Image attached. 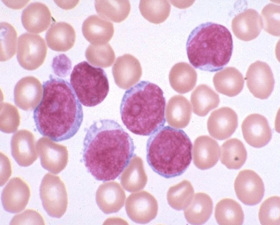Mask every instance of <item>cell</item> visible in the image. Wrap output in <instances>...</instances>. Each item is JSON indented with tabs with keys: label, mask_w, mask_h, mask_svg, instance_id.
<instances>
[{
	"label": "cell",
	"mask_w": 280,
	"mask_h": 225,
	"mask_svg": "<svg viewBox=\"0 0 280 225\" xmlns=\"http://www.w3.org/2000/svg\"><path fill=\"white\" fill-rule=\"evenodd\" d=\"M135 146L129 134L117 121L102 119L88 129L83 142L85 165L99 180H114L134 156Z\"/></svg>",
	"instance_id": "obj_1"
},
{
	"label": "cell",
	"mask_w": 280,
	"mask_h": 225,
	"mask_svg": "<svg viewBox=\"0 0 280 225\" xmlns=\"http://www.w3.org/2000/svg\"><path fill=\"white\" fill-rule=\"evenodd\" d=\"M43 94L33 118L43 136L56 142L68 139L78 131L83 114L82 106L70 84L50 77L43 85Z\"/></svg>",
	"instance_id": "obj_2"
},
{
	"label": "cell",
	"mask_w": 280,
	"mask_h": 225,
	"mask_svg": "<svg viewBox=\"0 0 280 225\" xmlns=\"http://www.w3.org/2000/svg\"><path fill=\"white\" fill-rule=\"evenodd\" d=\"M166 104L160 87L148 81H141L123 95L120 106L122 121L132 133L150 135L165 124Z\"/></svg>",
	"instance_id": "obj_3"
},
{
	"label": "cell",
	"mask_w": 280,
	"mask_h": 225,
	"mask_svg": "<svg viewBox=\"0 0 280 225\" xmlns=\"http://www.w3.org/2000/svg\"><path fill=\"white\" fill-rule=\"evenodd\" d=\"M192 147L190 140L183 130L163 126L148 139L147 161L154 172L165 178L178 176L191 163Z\"/></svg>",
	"instance_id": "obj_4"
},
{
	"label": "cell",
	"mask_w": 280,
	"mask_h": 225,
	"mask_svg": "<svg viewBox=\"0 0 280 225\" xmlns=\"http://www.w3.org/2000/svg\"><path fill=\"white\" fill-rule=\"evenodd\" d=\"M233 49L232 35L225 26L212 22L202 23L191 32L186 43L190 64L203 71L215 72L228 64Z\"/></svg>",
	"instance_id": "obj_5"
},
{
	"label": "cell",
	"mask_w": 280,
	"mask_h": 225,
	"mask_svg": "<svg viewBox=\"0 0 280 225\" xmlns=\"http://www.w3.org/2000/svg\"><path fill=\"white\" fill-rule=\"evenodd\" d=\"M70 83L80 102L87 107L94 106L106 98L109 84L104 71L83 61L75 65Z\"/></svg>",
	"instance_id": "obj_6"
},
{
	"label": "cell",
	"mask_w": 280,
	"mask_h": 225,
	"mask_svg": "<svg viewBox=\"0 0 280 225\" xmlns=\"http://www.w3.org/2000/svg\"><path fill=\"white\" fill-rule=\"evenodd\" d=\"M40 196L43 207L49 216L59 218L65 214L68 204L67 193L58 176L50 173L45 175L40 187Z\"/></svg>",
	"instance_id": "obj_7"
},
{
	"label": "cell",
	"mask_w": 280,
	"mask_h": 225,
	"mask_svg": "<svg viewBox=\"0 0 280 225\" xmlns=\"http://www.w3.org/2000/svg\"><path fill=\"white\" fill-rule=\"evenodd\" d=\"M47 47L39 35L25 33L18 38L17 58L20 65L29 71L36 69L43 63Z\"/></svg>",
	"instance_id": "obj_8"
},
{
	"label": "cell",
	"mask_w": 280,
	"mask_h": 225,
	"mask_svg": "<svg viewBox=\"0 0 280 225\" xmlns=\"http://www.w3.org/2000/svg\"><path fill=\"white\" fill-rule=\"evenodd\" d=\"M234 186L238 198L246 205L257 204L264 195L265 188L262 180L252 170L247 169L240 171Z\"/></svg>",
	"instance_id": "obj_9"
},
{
	"label": "cell",
	"mask_w": 280,
	"mask_h": 225,
	"mask_svg": "<svg viewBox=\"0 0 280 225\" xmlns=\"http://www.w3.org/2000/svg\"><path fill=\"white\" fill-rule=\"evenodd\" d=\"M248 88L256 97L268 98L274 88L275 81L272 70L266 63L259 60L252 64L246 74Z\"/></svg>",
	"instance_id": "obj_10"
},
{
	"label": "cell",
	"mask_w": 280,
	"mask_h": 225,
	"mask_svg": "<svg viewBox=\"0 0 280 225\" xmlns=\"http://www.w3.org/2000/svg\"><path fill=\"white\" fill-rule=\"evenodd\" d=\"M125 209L132 220L137 223L146 224L156 217L158 204L152 195L143 191L129 196L126 202Z\"/></svg>",
	"instance_id": "obj_11"
},
{
	"label": "cell",
	"mask_w": 280,
	"mask_h": 225,
	"mask_svg": "<svg viewBox=\"0 0 280 225\" xmlns=\"http://www.w3.org/2000/svg\"><path fill=\"white\" fill-rule=\"evenodd\" d=\"M37 147L41 164L44 169L57 174L65 168L68 160V151L65 146L48 138L42 137L37 141Z\"/></svg>",
	"instance_id": "obj_12"
},
{
	"label": "cell",
	"mask_w": 280,
	"mask_h": 225,
	"mask_svg": "<svg viewBox=\"0 0 280 225\" xmlns=\"http://www.w3.org/2000/svg\"><path fill=\"white\" fill-rule=\"evenodd\" d=\"M243 138L250 145L261 148L266 145L272 137V131L268 121L264 116L257 113L250 114L242 122Z\"/></svg>",
	"instance_id": "obj_13"
},
{
	"label": "cell",
	"mask_w": 280,
	"mask_h": 225,
	"mask_svg": "<svg viewBox=\"0 0 280 225\" xmlns=\"http://www.w3.org/2000/svg\"><path fill=\"white\" fill-rule=\"evenodd\" d=\"M112 73L116 85L125 90L139 80L142 69L137 58L131 54H126L117 58L112 68Z\"/></svg>",
	"instance_id": "obj_14"
},
{
	"label": "cell",
	"mask_w": 280,
	"mask_h": 225,
	"mask_svg": "<svg viewBox=\"0 0 280 225\" xmlns=\"http://www.w3.org/2000/svg\"><path fill=\"white\" fill-rule=\"evenodd\" d=\"M30 195L29 187L24 181L19 177L12 178L2 193L1 200L4 209L12 213L21 212L26 208Z\"/></svg>",
	"instance_id": "obj_15"
},
{
	"label": "cell",
	"mask_w": 280,
	"mask_h": 225,
	"mask_svg": "<svg viewBox=\"0 0 280 225\" xmlns=\"http://www.w3.org/2000/svg\"><path fill=\"white\" fill-rule=\"evenodd\" d=\"M238 117L232 108L222 107L213 111L207 122L208 131L212 137L223 140L230 137L238 126Z\"/></svg>",
	"instance_id": "obj_16"
},
{
	"label": "cell",
	"mask_w": 280,
	"mask_h": 225,
	"mask_svg": "<svg viewBox=\"0 0 280 225\" xmlns=\"http://www.w3.org/2000/svg\"><path fill=\"white\" fill-rule=\"evenodd\" d=\"M42 93V84L37 79L31 76L23 78L14 87L15 103L23 110H32L39 103Z\"/></svg>",
	"instance_id": "obj_17"
},
{
	"label": "cell",
	"mask_w": 280,
	"mask_h": 225,
	"mask_svg": "<svg viewBox=\"0 0 280 225\" xmlns=\"http://www.w3.org/2000/svg\"><path fill=\"white\" fill-rule=\"evenodd\" d=\"M34 136L30 131L19 130L12 136L11 141V154L20 166L27 167L38 157Z\"/></svg>",
	"instance_id": "obj_18"
},
{
	"label": "cell",
	"mask_w": 280,
	"mask_h": 225,
	"mask_svg": "<svg viewBox=\"0 0 280 225\" xmlns=\"http://www.w3.org/2000/svg\"><path fill=\"white\" fill-rule=\"evenodd\" d=\"M233 32L239 39L249 41L256 38L263 28L261 16L254 9H248L234 18L232 21Z\"/></svg>",
	"instance_id": "obj_19"
},
{
	"label": "cell",
	"mask_w": 280,
	"mask_h": 225,
	"mask_svg": "<svg viewBox=\"0 0 280 225\" xmlns=\"http://www.w3.org/2000/svg\"><path fill=\"white\" fill-rule=\"evenodd\" d=\"M126 199L124 190L116 182L105 183L97 189L96 196L97 204L105 213L118 212L124 205Z\"/></svg>",
	"instance_id": "obj_20"
},
{
	"label": "cell",
	"mask_w": 280,
	"mask_h": 225,
	"mask_svg": "<svg viewBox=\"0 0 280 225\" xmlns=\"http://www.w3.org/2000/svg\"><path fill=\"white\" fill-rule=\"evenodd\" d=\"M219 147L217 142L207 135L198 137L193 148V163L198 168L205 170L210 168L217 162Z\"/></svg>",
	"instance_id": "obj_21"
},
{
	"label": "cell",
	"mask_w": 280,
	"mask_h": 225,
	"mask_svg": "<svg viewBox=\"0 0 280 225\" xmlns=\"http://www.w3.org/2000/svg\"><path fill=\"white\" fill-rule=\"evenodd\" d=\"M21 21L24 27L28 32L40 33L46 30L50 26L51 21V13L45 4L32 3L23 10Z\"/></svg>",
	"instance_id": "obj_22"
},
{
	"label": "cell",
	"mask_w": 280,
	"mask_h": 225,
	"mask_svg": "<svg viewBox=\"0 0 280 225\" xmlns=\"http://www.w3.org/2000/svg\"><path fill=\"white\" fill-rule=\"evenodd\" d=\"M82 31L84 37L91 44H102L108 43L111 39L114 28L111 22L94 14L84 21Z\"/></svg>",
	"instance_id": "obj_23"
},
{
	"label": "cell",
	"mask_w": 280,
	"mask_h": 225,
	"mask_svg": "<svg viewBox=\"0 0 280 225\" xmlns=\"http://www.w3.org/2000/svg\"><path fill=\"white\" fill-rule=\"evenodd\" d=\"M45 38L48 47L51 49L65 52L73 47L76 34L73 28L69 24L58 22L51 25L46 33Z\"/></svg>",
	"instance_id": "obj_24"
},
{
	"label": "cell",
	"mask_w": 280,
	"mask_h": 225,
	"mask_svg": "<svg viewBox=\"0 0 280 225\" xmlns=\"http://www.w3.org/2000/svg\"><path fill=\"white\" fill-rule=\"evenodd\" d=\"M213 82L218 92L229 97L235 96L240 93L244 84L242 74L232 67H226L216 73Z\"/></svg>",
	"instance_id": "obj_25"
},
{
	"label": "cell",
	"mask_w": 280,
	"mask_h": 225,
	"mask_svg": "<svg viewBox=\"0 0 280 225\" xmlns=\"http://www.w3.org/2000/svg\"><path fill=\"white\" fill-rule=\"evenodd\" d=\"M213 203L209 196L199 192L193 196L190 203L185 209V218L190 224L201 225L206 222L212 213Z\"/></svg>",
	"instance_id": "obj_26"
},
{
	"label": "cell",
	"mask_w": 280,
	"mask_h": 225,
	"mask_svg": "<svg viewBox=\"0 0 280 225\" xmlns=\"http://www.w3.org/2000/svg\"><path fill=\"white\" fill-rule=\"evenodd\" d=\"M166 117L168 124L177 128H182L188 124L192 114L191 106L184 97L176 95L168 101L166 109Z\"/></svg>",
	"instance_id": "obj_27"
},
{
	"label": "cell",
	"mask_w": 280,
	"mask_h": 225,
	"mask_svg": "<svg viewBox=\"0 0 280 225\" xmlns=\"http://www.w3.org/2000/svg\"><path fill=\"white\" fill-rule=\"evenodd\" d=\"M197 78L195 69L184 62L175 64L171 68L169 75L171 86L180 94H184L192 90L196 84Z\"/></svg>",
	"instance_id": "obj_28"
},
{
	"label": "cell",
	"mask_w": 280,
	"mask_h": 225,
	"mask_svg": "<svg viewBox=\"0 0 280 225\" xmlns=\"http://www.w3.org/2000/svg\"><path fill=\"white\" fill-rule=\"evenodd\" d=\"M221 163L230 169L240 168L247 158V152L243 143L239 139L232 138L224 142L220 147Z\"/></svg>",
	"instance_id": "obj_29"
},
{
	"label": "cell",
	"mask_w": 280,
	"mask_h": 225,
	"mask_svg": "<svg viewBox=\"0 0 280 225\" xmlns=\"http://www.w3.org/2000/svg\"><path fill=\"white\" fill-rule=\"evenodd\" d=\"M190 101L194 113L199 116L203 117L218 106L220 99L218 95L208 86L202 84L198 86L192 92Z\"/></svg>",
	"instance_id": "obj_30"
},
{
	"label": "cell",
	"mask_w": 280,
	"mask_h": 225,
	"mask_svg": "<svg viewBox=\"0 0 280 225\" xmlns=\"http://www.w3.org/2000/svg\"><path fill=\"white\" fill-rule=\"evenodd\" d=\"M214 216L221 225H241L244 220V213L240 204L235 200L224 198L216 205Z\"/></svg>",
	"instance_id": "obj_31"
},
{
	"label": "cell",
	"mask_w": 280,
	"mask_h": 225,
	"mask_svg": "<svg viewBox=\"0 0 280 225\" xmlns=\"http://www.w3.org/2000/svg\"><path fill=\"white\" fill-rule=\"evenodd\" d=\"M95 7L99 16L109 21L120 23L125 20L130 12L129 0H95Z\"/></svg>",
	"instance_id": "obj_32"
},
{
	"label": "cell",
	"mask_w": 280,
	"mask_h": 225,
	"mask_svg": "<svg viewBox=\"0 0 280 225\" xmlns=\"http://www.w3.org/2000/svg\"><path fill=\"white\" fill-rule=\"evenodd\" d=\"M123 171L120 180L121 185L126 190L133 192L143 189L147 182V177L141 160L132 159Z\"/></svg>",
	"instance_id": "obj_33"
},
{
	"label": "cell",
	"mask_w": 280,
	"mask_h": 225,
	"mask_svg": "<svg viewBox=\"0 0 280 225\" xmlns=\"http://www.w3.org/2000/svg\"><path fill=\"white\" fill-rule=\"evenodd\" d=\"M194 193L191 182L187 180H183L170 187L167 194L168 203L176 210L184 209L191 202Z\"/></svg>",
	"instance_id": "obj_34"
},
{
	"label": "cell",
	"mask_w": 280,
	"mask_h": 225,
	"mask_svg": "<svg viewBox=\"0 0 280 225\" xmlns=\"http://www.w3.org/2000/svg\"><path fill=\"white\" fill-rule=\"evenodd\" d=\"M143 16L150 22L159 24L164 21L168 16L170 5L166 0H141L139 5Z\"/></svg>",
	"instance_id": "obj_35"
},
{
	"label": "cell",
	"mask_w": 280,
	"mask_h": 225,
	"mask_svg": "<svg viewBox=\"0 0 280 225\" xmlns=\"http://www.w3.org/2000/svg\"><path fill=\"white\" fill-rule=\"evenodd\" d=\"M85 56L92 64L103 67L111 66L115 58L114 52L108 43L90 44L86 49Z\"/></svg>",
	"instance_id": "obj_36"
},
{
	"label": "cell",
	"mask_w": 280,
	"mask_h": 225,
	"mask_svg": "<svg viewBox=\"0 0 280 225\" xmlns=\"http://www.w3.org/2000/svg\"><path fill=\"white\" fill-rule=\"evenodd\" d=\"M0 61L11 59L15 54L17 33L13 27L6 22L0 23Z\"/></svg>",
	"instance_id": "obj_37"
},
{
	"label": "cell",
	"mask_w": 280,
	"mask_h": 225,
	"mask_svg": "<svg viewBox=\"0 0 280 225\" xmlns=\"http://www.w3.org/2000/svg\"><path fill=\"white\" fill-rule=\"evenodd\" d=\"M280 198L278 196L271 197L261 205L259 218L263 225H280Z\"/></svg>",
	"instance_id": "obj_38"
},
{
	"label": "cell",
	"mask_w": 280,
	"mask_h": 225,
	"mask_svg": "<svg viewBox=\"0 0 280 225\" xmlns=\"http://www.w3.org/2000/svg\"><path fill=\"white\" fill-rule=\"evenodd\" d=\"M20 116L17 108L9 103L0 105V130L5 133L14 132L20 123Z\"/></svg>",
	"instance_id": "obj_39"
},
{
	"label": "cell",
	"mask_w": 280,
	"mask_h": 225,
	"mask_svg": "<svg viewBox=\"0 0 280 225\" xmlns=\"http://www.w3.org/2000/svg\"><path fill=\"white\" fill-rule=\"evenodd\" d=\"M263 28L270 34L280 36V6L271 3L266 5L261 12Z\"/></svg>",
	"instance_id": "obj_40"
},
{
	"label": "cell",
	"mask_w": 280,
	"mask_h": 225,
	"mask_svg": "<svg viewBox=\"0 0 280 225\" xmlns=\"http://www.w3.org/2000/svg\"><path fill=\"white\" fill-rule=\"evenodd\" d=\"M10 225H44V220L41 215L37 211L30 209L14 216Z\"/></svg>",
	"instance_id": "obj_41"
}]
</instances>
